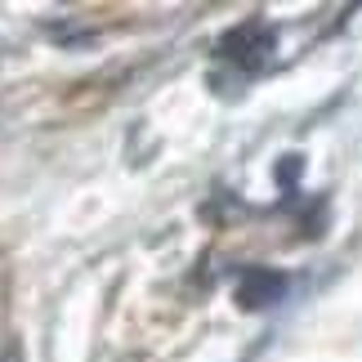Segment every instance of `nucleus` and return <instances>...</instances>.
Masks as SVG:
<instances>
[{
	"label": "nucleus",
	"instance_id": "f257e3e1",
	"mask_svg": "<svg viewBox=\"0 0 362 362\" xmlns=\"http://www.w3.org/2000/svg\"><path fill=\"white\" fill-rule=\"evenodd\" d=\"M269 54H273V36H269V27H259V23H246L233 36H224V59L242 63L246 72H259V67L269 63Z\"/></svg>",
	"mask_w": 362,
	"mask_h": 362
},
{
	"label": "nucleus",
	"instance_id": "f03ea898",
	"mask_svg": "<svg viewBox=\"0 0 362 362\" xmlns=\"http://www.w3.org/2000/svg\"><path fill=\"white\" fill-rule=\"evenodd\" d=\"M286 296V277L273 273V269H246L242 282H238V300L242 309H269Z\"/></svg>",
	"mask_w": 362,
	"mask_h": 362
}]
</instances>
